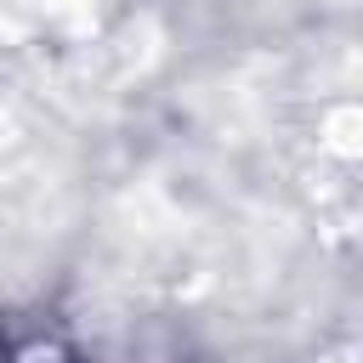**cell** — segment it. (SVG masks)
I'll use <instances>...</instances> for the list:
<instances>
[{
  "label": "cell",
  "mask_w": 363,
  "mask_h": 363,
  "mask_svg": "<svg viewBox=\"0 0 363 363\" xmlns=\"http://www.w3.org/2000/svg\"><path fill=\"white\" fill-rule=\"evenodd\" d=\"M6 363H74V352L57 340V335H28V340H17L11 346V357Z\"/></svg>",
  "instance_id": "6da1fadb"
}]
</instances>
